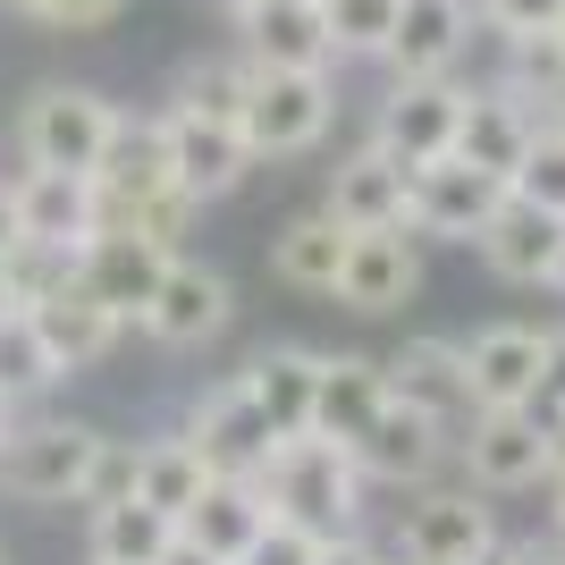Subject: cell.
I'll return each instance as SVG.
<instances>
[{
  "label": "cell",
  "instance_id": "6da1fadb",
  "mask_svg": "<svg viewBox=\"0 0 565 565\" xmlns=\"http://www.w3.org/2000/svg\"><path fill=\"white\" fill-rule=\"evenodd\" d=\"M254 481H262V498H270V515L305 523V532H321V541L363 532V490H372V481H363L354 448H338V439H321V430L279 439Z\"/></svg>",
  "mask_w": 565,
  "mask_h": 565
},
{
  "label": "cell",
  "instance_id": "7a4b0ae2",
  "mask_svg": "<svg viewBox=\"0 0 565 565\" xmlns=\"http://www.w3.org/2000/svg\"><path fill=\"white\" fill-rule=\"evenodd\" d=\"M102 439L94 423H25L0 439V490L25 507H85L102 472Z\"/></svg>",
  "mask_w": 565,
  "mask_h": 565
},
{
  "label": "cell",
  "instance_id": "3957f363",
  "mask_svg": "<svg viewBox=\"0 0 565 565\" xmlns=\"http://www.w3.org/2000/svg\"><path fill=\"white\" fill-rule=\"evenodd\" d=\"M456 448H465L472 490H541L548 472L565 465V430L541 405H481L456 430Z\"/></svg>",
  "mask_w": 565,
  "mask_h": 565
},
{
  "label": "cell",
  "instance_id": "277c9868",
  "mask_svg": "<svg viewBox=\"0 0 565 565\" xmlns=\"http://www.w3.org/2000/svg\"><path fill=\"white\" fill-rule=\"evenodd\" d=\"M330 118H338L330 68H254V94H245L236 127L254 143V161H296L330 136Z\"/></svg>",
  "mask_w": 565,
  "mask_h": 565
},
{
  "label": "cell",
  "instance_id": "5b68a950",
  "mask_svg": "<svg viewBox=\"0 0 565 565\" xmlns=\"http://www.w3.org/2000/svg\"><path fill=\"white\" fill-rule=\"evenodd\" d=\"M118 110L94 85H43V94L18 110V152L25 169H68V178H94L102 152H110Z\"/></svg>",
  "mask_w": 565,
  "mask_h": 565
},
{
  "label": "cell",
  "instance_id": "8992f818",
  "mask_svg": "<svg viewBox=\"0 0 565 565\" xmlns=\"http://www.w3.org/2000/svg\"><path fill=\"white\" fill-rule=\"evenodd\" d=\"M507 203V178L472 169L465 152H439V161L405 169V228L414 236H439V245H472L490 228V212Z\"/></svg>",
  "mask_w": 565,
  "mask_h": 565
},
{
  "label": "cell",
  "instance_id": "52a82bcc",
  "mask_svg": "<svg viewBox=\"0 0 565 565\" xmlns=\"http://www.w3.org/2000/svg\"><path fill=\"white\" fill-rule=\"evenodd\" d=\"M465 94H472L465 76H397V85L380 94V110H372V143L388 152V161H405V169L456 152Z\"/></svg>",
  "mask_w": 565,
  "mask_h": 565
},
{
  "label": "cell",
  "instance_id": "ba28073f",
  "mask_svg": "<svg viewBox=\"0 0 565 565\" xmlns=\"http://www.w3.org/2000/svg\"><path fill=\"white\" fill-rule=\"evenodd\" d=\"M161 136H169V178H178V194H194V203L236 194V186H245V169H254V143H245L236 118H212V110L169 102V110H161Z\"/></svg>",
  "mask_w": 565,
  "mask_h": 565
},
{
  "label": "cell",
  "instance_id": "9c48e42d",
  "mask_svg": "<svg viewBox=\"0 0 565 565\" xmlns=\"http://www.w3.org/2000/svg\"><path fill=\"white\" fill-rule=\"evenodd\" d=\"M186 439H194V456L212 472H228V481H254V472L270 465V448H279V430H270V414L254 405L245 380H220L212 397H194Z\"/></svg>",
  "mask_w": 565,
  "mask_h": 565
},
{
  "label": "cell",
  "instance_id": "30bf717a",
  "mask_svg": "<svg viewBox=\"0 0 565 565\" xmlns=\"http://www.w3.org/2000/svg\"><path fill=\"white\" fill-rule=\"evenodd\" d=\"M397 548L423 565H481V557H498V523L472 490H423L397 515Z\"/></svg>",
  "mask_w": 565,
  "mask_h": 565
},
{
  "label": "cell",
  "instance_id": "8fae6325",
  "mask_svg": "<svg viewBox=\"0 0 565 565\" xmlns=\"http://www.w3.org/2000/svg\"><path fill=\"white\" fill-rule=\"evenodd\" d=\"M448 439H456L448 423H430L423 405L388 397L380 423L354 439V465H363V481H380V490H423L430 472H439V456H448Z\"/></svg>",
  "mask_w": 565,
  "mask_h": 565
},
{
  "label": "cell",
  "instance_id": "7c38bea8",
  "mask_svg": "<svg viewBox=\"0 0 565 565\" xmlns=\"http://www.w3.org/2000/svg\"><path fill=\"white\" fill-rule=\"evenodd\" d=\"M423 287V254H414V228H354L347 236V270H338V305L347 312H397L414 305Z\"/></svg>",
  "mask_w": 565,
  "mask_h": 565
},
{
  "label": "cell",
  "instance_id": "4fadbf2b",
  "mask_svg": "<svg viewBox=\"0 0 565 565\" xmlns=\"http://www.w3.org/2000/svg\"><path fill=\"white\" fill-rule=\"evenodd\" d=\"M228 312H236V296H228V279H220L212 262L169 254L161 287H152V305H143V330L161 338V347H203V338L228 330Z\"/></svg>",
  "mask_w": 565,
  "mask_h": 565
},
{
  "label": "cell",
  "instance_id": "5bb4252c",
  "mask_svg": "<svg viewBox=\"0 0 565 565\" xmlns=\"http://www.w3.org/2000/svg\"><path fill=\"white\" fill-rule=\"evenodd\" d=\"M388 397L423 405L430 423L465 430L481 405H472V372H465V338H405L388 354Z\"/></svg>",
  "mask_w": 565,
  "mask_h": 565
},
{
  "label": "cell",
  "instance_id": "9a60e30c",
  "mask_svg": "<svg viewBox=\"0 0 565 565\" xmlns=\"http://www.w3.org/2000/svg\"><path fill=\"white\" fill-rule=\"evenodd\" d=\"M541 136V102L523 94V85H472L465 94V127H456V152L472 169H490V178H515L523 152Z\"/></svg>",
  "mask_w": 565,
  "mask_h": 565
},
{
  "label": "cell",
  "instance_id": "2e32d148",
  "mask_svg": "<svg viewBox=\"0 0 565 565\" xmlns=\"http://www.w3.org/2000/svg\"><path fill=\"white\" fill-rule=\"evenodd\" d=\"M465 372H472V405H541L548 330H532V321L472 330V338H465Z\"/></svg>",
  "mask_w": 565,
  "mask_h": 565
},
{
  "label": "cell",
  "instance_id": "e0dca14e",
  "mask_svg": "<svg viewBox=\"0 0 565 565\" xmlns=\"http://www.w3.org/2000/svg\"><path fill=\"white\" fill-rule=\"evenodd\" d=\"M472 245H481V262H490L507 287H548L557 279V254H565V212H541V203L507 194Z\"/></svg>",
  "mask_w": 565,
  "mask_h": 565
},
{
  "label": "cell",
  "instance_id": "ac0fdd59",
  "mask_svg": "<svg viewBox=\"0 0 565 565\" xmlns=\"http://www.w3.org/2000/svg\"><path fill=\"white\" fill-rule=\"evenodd\" d=\"M236 51L254 68H330L338 43H330V9L321 0H254L236 18Z\"/></svg>",
  "mask_w": 565,
  "mask_h": 565
},
{
  "label": "cell",
  "instance_id": "d6986e66",
  "mask_svg": "<svg viewBox=\"0 0 565 565\" xmlns=\"http://www.w3.org/2000/svg\"><path fill=\"white\" fill-rule=\"evenodd\" d=\"M472 25H481L472 0H405L397 34H388V51H380V68L388 76H456L465 68Z\"/></svg>",
  "mask_w": 565,
  "mask_h": 565
},
{
  "label": "cell",
  "instance_id": "ffe728a7",
  "mask_svg": "<svg viewBox=\"0 0 565 565\" xmlns=\"http://www.w3.org/2000/svg\"><path fill=\"white\" fill-rule=\"evenodd\" d=\"M161 270H169V245H152V236H136V228H94V236H85V254H76V279L94 287L118 321H143Z\"/></svg>",
  "mask_w": 565,
  "mask_h": 565
},
{
  "label": "cell",
  "instance_id": "44dd1931",
  "mask_svg": "<svg viewBox=\"0 0 565 565\" xmlns=\"http://www.w3.org/2000/svg\"><path fill=\"white\" fill-rule=\"evenodd\" d=\"M25 312H34V330H43V347H51V363H60V372H94L102 354L118 347V330H127V321H118V312L102 305L76 270L51 287V296H34Z\"/></svg>",
  "mask_w": 565,
  "mask_h": 565
},
{
  "label": "cell",
  "instance_id": "7402d4cb",
  "mask_svg": "<svg viewBox=\"0 0 565 565\" xmlns=\"http://www.w3.org/2000/svg\"><path fill=\"white\" fill-rule=\"evenodd\" d=\"M18 236L25 245H60V254H85L94 236V178H68V169H25L18 186Z\"/></svg>",
  "mask_w": 565,
  "mask_h": 565
},
{
  "label": "cell",
  "instance_id": "603a6c76",
  "mask_svg": "<svg viewBox=\"0 0 565 565\" xmlns=\"http://www.w3.org/2000/svg\"><path fill=\"white\" fill-rule=\"evenodd\" d=\"M380 405H388V363L380 354H321V388H312V430L321 439L354 448L380 423Z\"/></svg>",
  "mask_w": 565,
  "mask_h": 565
},
{
  "label": "cell",
  "instance_id": "cb8c5ba5",
  "mask_svg": "<svg viewBox=\"0 0 565 565\" xmlns=\"http://www.w3.org/2000/svg\"><path fill=\"white\" fill-rule=\"evenodd\" d=\"M321 212H330L338 228H397V220H405V161H388L380 143L347 152V161L330 169Z\"/></svg>",
  "mask_w": 565,
  "mask_h": 565
},
{
  "label": "cell",
  "instance_id": "d4e9b609",
  "mask_svg": "<svg viewBox=\"0 0 565 565\" xmlns=\"http://www.w3.org/2000/svg\"><path fill=\"white\" fill-rule=\"evenodd\" d=\"M169 186H178V178H169L161 118H118L110 152H102V169H94V203H152V194H169Z\"/></svg>",
  "mask_w": 565,
  "mask_h": 565
},
{
  "label": "cell",
  "instance_id": "484cf974",
  "mask_svg": "<svg viewBox=\"0 0 565 565\" xmlns=\"http://www.w3.org/2000/svg\"><path fill=\"white\" fill-rule=\"evenodd\" d=\"M262 523H270V498H262V481H228V472H212V481H203V498L178 515V532H186V541H203V548H220V557L236 565L245 548H254Z\"/></svg>",
  "mask_w": 565,
  "mask_h": 565
},
{
  "label": "cell",
  "instance_id": "4316f807",
  "mask_svg": "<svg viewBox=\"0 0 565 565\" xmlns=\"http://www.w3.org/2000/svg\"><path fill=\"white\" fill-rule=\"evenodd\" d=\"M236 380L254 388V405L270 414V430H279V439L312 430V388H321V354H312V347H270V354H254Z\"/></svg>",
  "mask_w": 565,
  "mask_h": 565
},
{
  "label": "cell",
  "instance_id": "83f0119b",
  "mask_svg": "<svg viewBox=\"0 0 565 565\" xmlns=\"http://www.w3.org/2000/svg\"><path fill=\"white\" fill-rule=\"evenodd\" d=\"M347 236L330 212H305L287 220L279 236H270V270H279V287H296V296H338V270H347Z\"/></svg>",
  "mask_w": 565,
  "mask_h": 565
},
{
  "label": "cell",
  "instance_id": "f1b7e54d",
  "mask_svg": "<svg viewBox=\"0 0 565 565\" xmlns=\"http://www.w3.org/2000/svg\"><path fill=\"white\" fill-rule=\"evenodd\" d=\"M178 541V515H161L152 498H102L94 507V565H161Z\"/></svg>",
  "mask_w": 565,
  "mask_h": 565
},
{
  "label": "cell",
  "instance_id": "f546056e",
  "mask_svg": "<svg viewBox=\"0 0 565 565\" xmlns=\"http://www.w3.org/2000/svg\"><path fill=\"white\" fill-rule=\"evenodd\" d=\"M203 481H212V465L194 456L186 430H169V439H143V448H136V498H152L161 515H186L194 498H203Z\"/></svg>",
  "mask_w": 565,
  "mask_h": 565
},
{
  "label": "cell",
  "instance_id": "4dcf8cb0",
  "mask_svg": "<svg viewBox=\"0 0 565 565\" xmlns=\"http://www.w3.org/2000/svg\"><path fill=\"white\" fill-rule=\"evenodd\" d=\"M51 380H68V372L51 363L43 330H34V312H25V305H9V312H0V397H9V405H25V397H43Z\"/></svg>",
  "mask_w": 565,
  "mask_h": 565
},
{
  "label": "cell",
  "instance_id": "1f68e13d",
  "mask_svg": "<svg viewBox=\"0 0 565 565\" xmlns=\"http://www.w3.org/2000/svg\"><path fill=\"white\" fill-rule=\"evenodd\" d=\"M245 94H254V60L245 51H212L178 76V102L186 110H212V118H245Z\"/></svg>",
  "mask_w": 565,
  "mask_h": 565
},
{
  "label": "cell",
  "instance_id": "d6a6232c",
  "mask_svg": "<svg viewBox=\"0 0 565 565\" xmlns=\"http://www.w3.org/2000/svg\"><path fill=\"white\" fill-rule=\"evenodd\" d=\"M321 9H330L338 60H380L388 34H397V9H405V0H321Z\"/></svg>",
  "mask_w": 565,
  "mask_h": 565
},
{
  "label": "cell",
  "instance_id": "836d02e7",
  "mask_svg": "<svg viewBox=\"0 0 565 565\" xmlns=\"http://www.w3.org/2000/svg\"><path fill=\"white\" fill-rule=\"evenodd\" d=\"M507 194L541 203V212H565V136H557V127L532 136V152H523V169L507 178Z\"/></svg>",
  "mask_w": 565,
  "mask_h": 565
},
{
  "label": "cell",
  "instance_id": "e575fe53",
  "mask_svg": "<svg viewBox=\"0 0 565 565\" xmlns=\"http://www.w3.org/2000/svg\"><path fill=\"white\" fill-rule=\"evenodd\" d=\"M321 557V532H305V523H287V515H270L254 532V548H245V557L236 565H312Z\"/></svg>",
  "mask_w": 565,
  "mask_h": 565
},
{
  "label": "cell",
  "instance_id": "d590c367",
  "mask_svg": "<svg viewBox=\"0 0 565 565\" xmlns=\"http://www.w3.org/2000/svg\"><path fill=\"white\" fill-rule=\"evenodd\" d=\"M481 18L498 34H548V25H565V0H481Z\"/></svg>",
  "mask_w": 565,
  "mask_h": 565
},
{
  "label": "cell",
  "instance_id": "8d00e7d4",
  "mask_svg": "<svg viewBox=\"0 0 565 565\" xmlns=\"http://www.w3.org/2000/svg\"><path fill=\"white\" fill-rule=\"evenodd\" d=\"M25 18H43V25H110L127 0H18Z\"/></svg>",
  "mask_w": 565,
  "mask_h": 565
},
{
  "label": "cell",
  "instance_id": "74e56055",
  "mask_svg": "<svg viewBox=\"0 0 565 565\" xmlns=\"http://www.w3.org/2000/svg\"><path fill=\"white\" fill-rule=\"evenodd\" d=\"M541 414H565V330H548V372H541Z\"/></svg>",
  "mask_w": 565,
  "mask_h": 565
},
{
  "label": "cell",
  "instance_id": "f35d334b",
  "mask_svg": "<svg viewBox=\"0 0 565 565\" xmlns=\"http://www.w3.org/2000/svg\"><path fill=\"white\" fill-rule=\"evenodd\" d=\"M312 565H380V548L363 541V532H338V541H321V557Z\"/></svg>",
  "mask_w": 565,
  "mask_h": 565
},
{
  "label": "cell",
  "instance_id": "ab89813d",
  "mask_svg": "<svg viewBox=\"0 0 565 565\" xmlns=\"http://www.w3.org/2000/svg\"><path fill=\"white\" fill-rule=\"evenodd\" d=\"M498 565H565V541H498Z\"/></svg>",
  "mask_w": 565,
  "mask_h": 565
},
{
  "label": "cell",
  "instance_id": "60d3db41",
  "mask_svg": "<svg viewBox=\"0 0 565 565\" xmlns=\"http://www.w3.org/2000/svg\"><path fill=\"white\" fill-rule=\"evenodd\" d=\"M161 565H228L220 557V548H203V541H186V532H178V541H169V557Z\"/></svg>",
  "mask_w": 565,
  "mask_h": 565
},
{
  "label": "cell",
  "instance_id": "b9f144b4",
  "mask_svg": "<svg viewBox=\"0 0 565 565\" xmlns=\"http://www.w3.org/2000/svg\"><path fill=\"white\" fill-rule=\"evenodd\" d=\"M548 532H557V541H565V465L548 472Z\"/></svg>",
  "mask_w": 565,
  "mask_h": 565
},
{
  "label": "cell",
  "instance_id": "7bdbcfd3",
  "mask_svg": "<svg viewBox=\"0 0 565 565\" xmlns=\"http://www.w3.org/2000/svg\"><path fill=\"white\" fill-rule=\"evenodd\" d=\"M18 245V203H9V186H0V254Z\"/></svg>",
  "mask_w": 565,
  "mask_h": 565
},
{
  "label": "cell",
  "instance_id": "ee69618b",
  "mask_svg": "<svg viewBox=\"0 0 565 565\" xmlns=\"http://www.w3.org/2000/svg\"><path fill=\"white\" fill-rule=\"evenodd\" d=\"M541 127H557V136H565V85H557V94H541Z\"/></svg>",
  "mask_w": 565,
  "mask_h": 565
},
{
  "label": "cell",
  "instance_id": "f6af8a7d",
  "mask_svg": "<svg viewBox=\"0 0 565 565\" xmlns=\"http://www.w3.org/2000/svg\"><path fill=\"white\" fill-rule=\"evenodd\" d=\"M212 9H220V18H228V25H236V18H245V9H254V0H212Z\"/></svg>",
  "mask_w": 565,
  "mask_h": 565
},
{
  "label": "cell",
  "instance_id": "bcb514c9",
  "mask_svg": "<svg viewBox=\"0 0 565 565\" xmlns=\"http://www.w3.org/2000/svg\"><path fill=\"white\" fill-rule=\"evenodd\" d=\"M9 414H18V405H9V397H0V439H9V430H18V423H9Z\"/></svg>",
  "mask_w": 565,
  "mask_h": 565
},
{
  "label": "cell",
  "instance_id": "7dc6e473",
  "mask_svg": "<svg viewBox=\"0 0 565 565\" xmlns=\"http://www.w3.org/2000/svg\"><path fill=\"white\" fill-rule=\"evenodd\" d=\"M9 305H18V296H9V270H0V312H9Z\"/></svg>",
  "mask_w": 565,
  "mask_h": 565
},
{
  "label": "cell",
  "instance_id": "c3c4849f",
  "mask_svg": "<svg viewBox=\"0 0 565 565\" xmlns=\"http://www.w3.org/2000/svg\"><path fill=\"white\" fill-rule=\"evenodd\" d=\"M380 565H423V557H405V548H397V557H380Z\"/></svg>",
  "mask_w": 565,
  "mask_h": 565
},
{
  "label": "cell",
  "instance_id": "681fc988",
  "mask_svg": "<svg viewBox=\"0 0 565 565\" xmlns=\"http://www.w3.org/2000/svg\"><path fill=\"white\" fill-rule=\"evenodd\" d=\"M548 287H557V296H565V254H557V279H548Z\"/></svg>",
  "mask_w": 565,
  "mask_h": 565
},
{
  "label": "cell",
  "instance_id": "f907efd6",
  "mask_svg": "<svg viewBox=\"0 0 565 565\" xmlns=\"http://www.w3.org/2000/svg\"><path fill=\"white\" fill-rule=\"evenodd\" d=\"M481 565H498V557H481Z\"/></svg>",
  "mask_w": 565,
  "mask_h": 565
},
{
  "label": "cell",
  "instance_id": "816d5d0a",
  "mask_svg": "<svg viewBox=\"0 0 565 565\" xmlns=\"http://www.w3.org/2000/svg\"><path fill=\"white\" fill-rule=\"evenodd\" d=\"M557 430H565V414H557Z\"/></svg>",
  "mask_w": 565,
  "mask_h": 565
},
{
  "label": "cell",
  "instance_id": "f5cc1de1",
  "mask_svg": "<svg viewBox=\"0 0 565 565\" xmlns=\"http://www.w3.org/2000/svg\"><path fill=\"white\" fill-rule=\"evenodd\" d=\"M0 565H9V557H0Z\"/></svg>",
  "mask_w": 565,
  "mask_h": 565
}]
</instances>
